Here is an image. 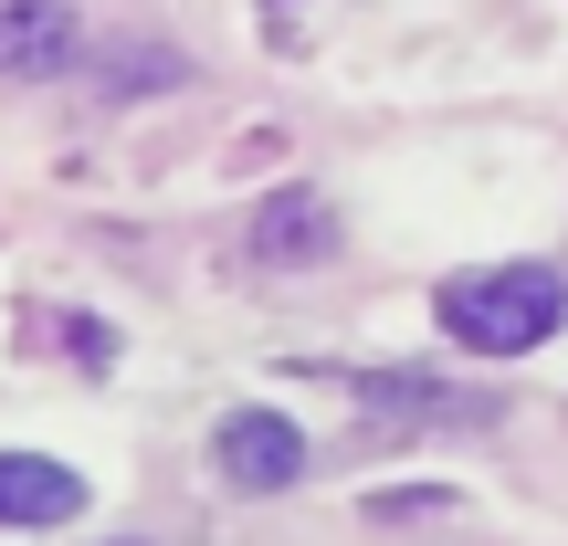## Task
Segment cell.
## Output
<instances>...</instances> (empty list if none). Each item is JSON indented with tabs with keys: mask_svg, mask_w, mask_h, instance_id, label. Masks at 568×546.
<instances>
[{
	"mask_svg": "<svg viewBox=\"0 0 568 546\" xmlns=\"http://www.w3.org/2000/svg\"><path fill=\"white\" fill-rule=\"evenodd\" d=\"M443 337L474 347V358H527L568 326V274L548 264H485V274H453L443 295Z\"/></svg>",
	"mask_w": 568,
	"mask_h": 546,
	"instance_id": "6da1fadb",
	"label": "cell"
},
{
	"mask_svg": "<svg viewBox=\"0 0 568 546\" xmlns=\"http://www.w3.org/2000/svg\"><path fill=\"white\" fill-rule=\"evenodd\" d=\"M211 463H222L232 494H284L305 473V431L284 421V410H232V421L211 431Z\"/></svg>",
	"mask_w": 568,
	"mask_h": 546,
	"instance_id": "7a4b0ae2",
	"label": "cell"
},
{
	"mask_svg": "<svg viewBox=\"0 0 568 546\" xmlns=\"http://www.w3.org/2000/svg\"><path fill=\"white\" fill-rule=\"evenodd\" d=\"M74 53H84L74 0H0V74L53 84V74H74Z\"/></svg>",
	"mask_w": 568,
	"mask_h": 546,
	"instance_id": "3957f363",
	"label": "cell"
},
{
	"mask_svg": "<svg viewBox=\"0 0 568 546\" xmlns=\"http://www.w3.org/2000/svg\"><path fill=\"white\" fill-rule=\"evenodd\" d=\"M84 515V473L53 452H0V526H74Z\"/></svg>",
	"mask_w": 568,
	"mask_h": 546,
	"instance_id": "277c9868",
	"label": "cell"
},
{
	"mask_svg": "<svg viewBox=\"0 0 568 546\" xmlns=\"http://www.w3.org/2000/svg\"><path fill=\"white\" fill-rule=\"evenodd\" d=\"M253 253H264V264H326V253H337L326 200L316 189H274V200L253 210Z\"/></svg>",
	"mask_w": 568,
	"mask_h": 546,
	"instance_id": "5b68a950",
	"label": "cell"
},
{
	"mask_svg": "<svg viewBox=\"0 0 568 546\" xmlns=\"http://www.w3.org/2000/svg\"><path fill=\"white\" fill-rule=\"evenodd\" d=\"M116 546H148V536H116Z\"/></svg>",
	"mask_w": 568,
	"mask_h": 546,
	"instance_id": "8992f818",
	"label": "cell"
}]
</instances>
